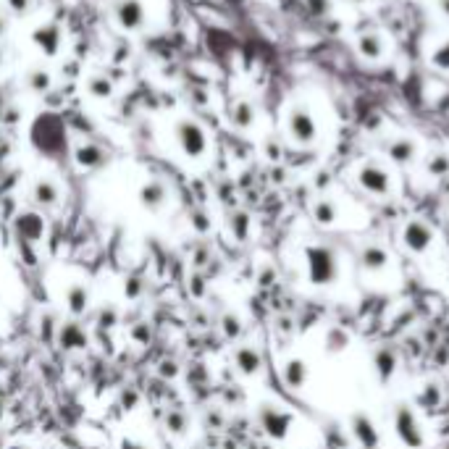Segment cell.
I'll return each mask as SVG.
<instances>
[{
  "label": "cell",
  "instance_id": "60d3db41",
  "mask_svg": "<svg viewBox=\"0 0 449 449\" xmlns=\"http://www.w3.org/2000/svg\"><path fill=\"white\" fill-rule=\"evenodd\" d=\"M29 6H32V0H8V8H11L14 14H27Z\"/></svg>",
  "mask_w": 449,
  "mask_h": 449
},
{
  "label": "cell",
  "instance_id": "e0dca14e",
  "mask_svg": "<svg viewBox=\"0 0 449 449\" xmlns=\"http://www.w3.org/2000/svg\"><path fill=\"white\" fill-rule=\"evenodd\" d=\"M163 426H166V431L176 439H184L189 436L192 431V418H189V412L182 408H169L166 410V415H163Z\"/></svg>",
  "mask_w": 449,
  "mask_h": 449
},
{
  "label": "cell",
  "instance_id": "7bdbcfd3",
  "mask_svg": "<svg viewBox=\"0 0 449 449\" xmlns=\"http://www.w3.org/2000/svg\"><path fill=\"white\" fill-rule=\"evenodd\" d=\"M192 294H195V297H202V294H205V284H202V276H200V274L192 276Z\"/></svg>",
  "mask_w": 449,
  "mask_h": 449
},
{
  "label": "cell",
  "instance_id": "7402d4cb",
  "mask_svg": "<svg viewBox=\"0 0 449 449\" xmlns=\"http://www.w3.org/2000/svg\"><path fill=\"white\" fill-rule=\"evenodd\" d=\"M16 229H19V234L29 242H37L42 239L45 234V221H42L37 213H21L19 218H16Z\"/></svg>",
  "mask_w": 449,
  "mask_h": 449
},
{
  "label": "cell",
  "instance_id": "4dcf8cb0",
  "mask_svg": "<svg viewBox=\"0 0 449 449\" xmlns=\"http://www.w3.org/2000/svg\"><path fill=\"white\" fill-rule=\"evenodd\" d=\"M87 93L93 95V97H97V100H106V97L113 95V82L108 79V77H90Z\"/></svg>",
  "mask_w": 449,
  "mask_h": 449
},
{
  "label": "cell",
  "instance_id": "b9f144b4",
  "mask_svg": "<svg viewBox=\"0 0 449 449\" xmlns=\"http://www.w3.org/2000/svg\"><path fill=\"white\" fill-rule=\"evenodd\" d=\"M116 318H119V310H116V307H108V310H103V313H100V323L113 326V323H116Z\"/></svg>",
  "mask_w": 449,
  "mask_h": 449
},
{
  "label": "cell",
  "instance_id": "7a4b0ae2",
  "mask_svg": "<svg viewBox=\"0 0 449 449\" xmlns=\"http://www.w3.org/2000/svg\"><path fill=\"white\" fill-rule=\"evenodd\" d=\"M392 426H394V434H397V439L402 441V447H408V449L426 447V434H423V428H421V421H418L415 410L410 408V405H394Z\"/></svg>",
  "mask_w": 449,
  "mask_h": 449
},
{
  "label": "cell",
  "instance_id": "681fc988",
  "mask_svg": "<svg viewBox=\"0 0 449 449\" xmlns=\"http://www.w3.org/2000/svg\"><path fill=\"white\" fill-rule=\"evenodd\" d=\"M3 32H6V21H3V19H0V35H3Z\"/></svg>",
  "mask_w": 449,
  "mask_h": 449
},
{
  "label": "cell",
  "instance_id": "d4e9b609",
  "mask_svg": "<svg viewBox=\"0 0 449 449\" xmlns=\"http://www.w3.org/2000/svg\"><path fill=\"white\" fill-rule=\"evenodd\" d=\"M229 119L237 129H250L255 124V108H252L250 100H237L229 111Z\"/></svg>",
  "mask_w": 449,
  "mask_h": 449
},
{
  "label": "cell",
  "instance_id": "4fadbf2b",
  "mask_svg": "<svg viewBox=\"0 0 449 449\" xmlns=\"http://www.w3.org/2000/svg\"><path fill=\"white\" fill-rule=\"evenodd\" d=\"M360 265L368 274H383L392 265V255L381 245H363L360 247Z\"/></svg>",
  "mask_w": 449,
  "mask_h": 449
},
{
  "label": "cell",
  "instance_id": "ffe728a7",
  "mask_svg": "<svg viewBox=\"0 0 449 449\" xmlns=\"http://www.w3.org/2000/svg\"><path fill=\"white\" fill-rule=\"evenodd\" d=\"M32 198L40 208H55L61 200V187L55 184L53 179H37L32 187Z\"/></svg>",
  "mask_w": 449,
  "mask_h": 449
},
{
  "label": "cell",
  "instance_id": "9c48e42d",
  "mask_svg": "<svg viewBox=\"0 0 449 449\" xmlns=\"http://www.w3.org/2000/svg\"><path fill=\"white\" fill-rule=\"evenodd\" d=\"M350 431H352L355 441L363 449H379V444H381L379 428H376V423H373V418H370L368 412H352V418H350Z\"/></svg>",
  "mask_w": 449,
  "mask_h": 449
},
{
  "label": "cell",
  "instance_id": "1f68e13d",
  "mask_svg": "<svg viewBox=\"0 0 449 449\" xmlns=\"http://www.w3.org/2000/svg\"><path fill=\"white\" fill-rule=\"evenodd\" d=\"M189 226H192L198 234H208L213 229V221L202 208H195V211H189Z\"/></svg>",
  "mask_w": 449,
  "mask_h": 449
},
{
  "label": "cell",
  "instance_id": "e575fe53",
  "mask_svg": "<svg viewBox=\"0 0 449 449\" xmlns=\"http://www.w3.org/2000/svg\"><path fill=\"white\" fill-rule=\"evenodd\" d=\"M431 66L441 68V71H449V40H444L431 53Z\"/></svg>",
  "mask_w": 449,
  "mask_h": 449
},
{
  "label": "cell",
  "instance_id": "9a60e30c",
  "mask_svg": "<svg viewBox=\"0 0 449 449\" xmlns=\"http://www.w3.org/2000/svg\"><path fill=\"white\" fill-rule=\"evenodd\" d=\"M281 379H284V383L289 389L300 392L305 383H307V379H310V368H307V363H305L303 357H292V360H287L281 365Z\"/></svg>",
  "mask_w": 449,
  "mask_h": 449
},
{
  "label": "cell",
  "instance_id": "44dd1931",
  "mask_svg": "<svg viewBox=\"0 0 449 449\" xmlns=\"http://www.w3.org/2000/svg\"><path fill=\"white\" fill-rule=\"evenodd\" d=\"M74 158H77V166H82V169H100V166L108 163V153L100 145L84 142V145L77 147Z\"/></svg>",
  "mask_w": 449,
  "mask_h": 449
},
{
  "label": "cell",
  "instance_id": "4316f807",
  "mask_svg": "<svg viewBox=\"0 0 449 449\" xmlns=\"http://www.w3.org/2000/svg\"><path fill=\"white\" fill-rule=\"evenodd\" d=\"M357 53L363 55L365 61H379L383 55V40L379 35H360V40H357Z\"/></svg>",
  "mask_w": 449,
  "mask_h": 449
},
{
  "label": "cell",
  "instance_id": "ba28073f",
  "mask_svg": "<svg viewBox=\"0 0 449 449\" xmlns=\"http://www.w3.org/2000/svg\"><path fill=\"white\" fill-rule=\"evenodd\" d=\"M113 19L119 21L121 29H126V32H137V29L145 27V6H142V0H113Z\"/></svg>",
  "mask_w": 449,
  "mask_h": 449
},
{
  "label": "cell",
  "instance_id": "52a82bcc",
  "mask_svg": "<svg viewBox=\"0 0 449 449\" xmlns=\"http://www.w3.org/2000/svg\"><path fill=\"white\" fill-rule=\"evenodd\" d=\"M357 184L363 187L368 195H376V198L392 195V176L379 163H363L360 171H357Z\"/></svg>",
  "mask_w": 449,
  "mask_h": 449
},
{
  "label": "cell",
  "instance_id": "f546056e",
  "mask_svg": "<svg viewBox=\"0 0 449 449\" xmlns=\"http://www.w3.org/2000/svg\"><path fill=\"white\" fill-rule=\"evenodd\" d=\"M221 331H224V336L229 342H237L239 336H242V331H245V323H242V318L237 313H226L221 318Z\"/></svg>",
  "mask_w": 449,
  "mask_h": 449
},
{
  "label": "cell",
  "instance_id": "f6af8a7d",
  "mask_svg": "<svg viewBox=\"0 0 449 449\" xmlns=\"http://www.w3.org/2000/svg\"><path fill=\"white\" fill-rule=\"evenodd\" d=\"M278 331L289 334V331H292V318H278Z\"/></svg>",
  "mask_w": 449,
  "mask_h": 449
},
{
  "label": "cell",
  "instance_id": "c3c4849f",
  "mask_svg": "<svg viewBox=\"0 0 449 449\" xmlns=\"http://www.w3.org/2000/svg\"><path fill=\"white\" fill-rule=\"evenodd\" d=\"M8 449H32V447H29V444H11Z\"/></svg>",
  "mask_w": 449,
  "mask_h": 449
},
{
  "label": "cell",
  "instance_id": "7c38bea8",
  "mask_svg": "<svg viewBox=\"0 0 449 449\" xmlns=\"http://www.w3.org/2000/svg\"><path fill=\"white\" fill-rule=\"evenodd\" d=\"M140 202L150 213H158L169 202V187L163 184L160 179H147L145 184L140 187Z\"/></svg>",
  "mask_w": 449,
  "mask_h": 449
},
{
  "label": "cell",
  "instance_id": "ac0fdd59",
  "mask_svg": "<svg viewBox=\"0 0 449 449\" xmlns=\"http://www.w3.org/2000/svg\"><path fill=\"white\" fill-rule=\"evenodd\" d=\"M386 155H389V160H394L397 166H410L418 155V145L408 137H399V140L386 142Z\"/></svg>",
  "mask_w": 449,
  "mask_h": 449
},
{
  "label": "cell",
  "instance_id": "7dc6e473",
  "mask_svg": "<svg viewBox=\"0 0 449 449\" xmlns=\"http://www.w3.org/2000/svg\"><path fill=\"white\" fill-rule=\"evenodd\" d=\"M439 11L449 19V0H439Z\"/></svg>",
  "mask_w": 449,
  "mask_h": 449
},
{
  "label": "cell",
  "instance_id": "d6a6232c",
  "mask_svg": "<svg viewBox=\"0 0 449 449\" xmlns=\"http://www.w3.org/2000/svg\"><path fill=\"white\" fill-rule=\"evenodd\" d=\"M421 402L426 408H439V405H441V386H439V383H426V386H423Z\"/></svg>",
  "mask_w": 449,
  "mask_h": 449
},
{
  "label": "cell",
  "instance_id": "8992f818",
  "mask_svg": "<svg viewBox=\"0 0 449 449\" xmlns=\"http://www.w3.org/2000/svg\"><path fill=\"white\" fill-rule=\"evenodd\" d=\"M287 126H289V137L297 142V145H313V142H316V137H318L316 116H313L305 106L292 108L289 119H287Z\"/></svg>",
  "mask_w": 449,
  "mask_h": 449
},
{
  "label": "cell",
  "instance_id": "f1b7e54d",
  "mask_svg": "<svg viewBox=\"0 0 449 449\" xmlns=\"http://www.w3.org/2000/svg\"><path fill=\"white\" fill-rule=\"evenodd\" d=\"M426 173L434 179H444L449 176V155L447 153H434L426 158Z\"/></svg>",
  "mask_w": 449,
  "mask_h": 449
},
{
  "label": "cell",
  "instance_id": "30bf717a",
  "mask_svg": "<svg viewBox=\"0 0 449 449\" xmlns=\"http://www.w3.org/2000/svg\"><path fill=\"white\" fill-rule=\"evenodd\" d=\"M64 303H66V310L71 316L79 318L90 310V305H93V292H90V287H87L84 281H71L66 287V292H64Z\"/></svg>",
  "mask_w": 449,
  "mask_h": 449
},
{
  "label": "cell",
  "instance_id": "3957f363",
  "mask_svg": "<svg viewBox=\"0 0 449 449\" xmlns=\"http://www.w3.org/2000/svg\"><path fill=\"white\" fill-rule=\"evenodd\" d=\"M258 423H260V428L268 439L287 441L292 434V426H294V415L289 410L274 405V402H263V405H258Z\"/></svg>",
  "mask_w": 449,
  "mask_h": 449
},
{
  "label": "cell",
  "instance_id": "cb8c5ba5",
  "mask_svg": "<svg viewBox=\"0 0 449 449\" xmlns=\"http://www.w3.org/2000/svg\"><path fill=\"white\" fill-rule=\"evenodd\" d=\"M229 231L237 242H247L252 234V218L247 211H234L229 216Z\"/></svg>",
  "mask_w": 449,
  "mask_h": 449
},
{
  "label": "cell",
  "instance_id": "836d02e7",
  "mask_svg": "<svg viewBox=\"0 0 449 449\" xmlns=\"http://www.w3.org/2000/svg\"><path fill=\"white\" fill-rule=\"evenodd\" d=\"M129 336H132V342H137V344H147L153 339V329H150L147 321H137L132 329H129Z\"/></svg>",
  "mask_w": 449,
  "mask_h": 449
},
{
  "label": "cell",
  "instance_id": "277c9868",
  "mask_svg": "<svg viewBox=\"0 0 449 449\" xmlns=\"http://www.w3.org/2000/svg\"><path fill=\"white\" fill-rule=\"evenodd\" d=\"M173 134H176V142H179V147H182V153L187 158H202L208 153V134H205V129L200 126L198 121H179Z\"/></svg>",
  "mask_w": 449,
  "mask_h": 449
},
{
  "label": "cell",
  "instance_id": "6da1fadb",
  "mask_svg": "<svg viewBox=\"0 0 449 449\" xmlns=\"http://www.w3.org/2000/svg\"><path fill=\"white\" fill-rule=\"evenodd\" d=\"M305 274L313 287H331L339 278V255L329 245L305 247Z\"/></svg>",
  "mask_w": 449,
  "mask_h": 449
},
{
  "label": "cell",
  "instance_id": "f35d334b",
  "mask_svg": "<svg viewBox=\"0 0 449 449\" xmlns=\"http://www.w3.org/2000/svg\"><path fill=\"white\" fill-rule=\"evenodd\" d=\"M119 449H150V447H147L145 441H140V439H134V436H121Z\"/></svg>",
  "mask_w": 449,
  "mask_h": 449
},
{
  "label": "cell",
  "instance_id": "bcb514c9",
  "mask_svg": "<svg viewBox=\"0 0 449 449\" xmlns=\"http://www.w3.org/2000/svg\"><path fill=\"white\" fill-rule=\"evenodd\" d=\"M202 258H211V250H198L195 252V263L198 265H205V260Z\"/></svg>",
  "mask_w": 449,
  "mask_h": 449
},
{
  "label": "cell",
  "instance_id": "83f0119b",
  "mask_svg": "<svg viewBox=\"0 0 449 449\" xmlns=\"http://www.w3.org/2000/svg\"><path fill=\"white\" fill-rule=\"evenodd\" d=\"M27 87L32 93H48L50 87H53V77H50V71H42V68H32L27 74Z\"/></svg>",
  "mask_w": 449,
  "mask_h": 449
},
{
  "label": "cell",
  "instance_id": "8fae6325",
  "mask_svg": "<svg viewBox=\"0 0 449 449\" xmlns=\"http://www.w3.org/2000/svg\"><path fill=\"white\" fill-rule=\"evenodd\" d=\"M234 365L245 379H252L263 368V355H260V350L255 344H239L234 350Z\"/></svg>",
  "mask_w": 449,
  "mask_h": 449
},
{
  "label": "cell",
  "instance_id": "ab89813d",
  "mask_svg": "<svg viewBox=\"0 0 449 449\" xmlns=\"http://www.w3.org/2000/svg\"><path fill=\"white\" fill-rule=\"evenodd\" d=\"M158 370H160V376H169V379H173V376L179 373V365H176L173 360H163Z\"/></svg>",
  "mask_w": 449,
  "mask_h": 449
},
{
  "label": "cell",
  "instance_id": "ee69618b",
  "mask_svg": "<svg viewBox=\"0 0 449 449\" xmlns=\"http://www.w3.org/2000/svg\"><path fill=\"white\" fill-rule=\"evenodd\" d=\"M276 278V271L274 268H265V271H260V284H271Z\"/></svg>",
  "mask_w": 449,
  "mask_h": 449
},
{
  "label": "cell",
  "instance_id": "5bb4252c",
  "mask_svg": "<svg viewBox=\"0 0 449 449\" xmlns=\"http://www.w3.org/2000/svg\"><path fill=\"white\" fill-rule=\"evenodd\" d=\"M55 339H58V344L64 350H84L90 344V334L77 321H66V323L58 326V336Z\"/></svg>",
  "mask_w": 449,
  "mask_h": 449
},
{
  "label": "cell",
  "instance_id": "2e32d148",
  "mask_svg": "<svg viewBox=\"0 0 449 449\" xmlns=\"http://www.w3.org/2000/svg\"><path fill=\"white\" fill-rule=\"evenodd\" d=\"M373 370H376V376H379V381L381 383H389L394 379L397 373V352L392 347H379V350H373Z\"/></svg>",
  "mask_w": 449,
  "mask_h": 449
},
{
  "label": "cell",
  "instance_id": "8d00e7d4",
  "mask_svg": "<svg viewBox=\"0 0 449 449\" xmlns=\"http://www.w3.org/2000/svg\"><path fill=\"white\" fill-rule=\"evenodd\" d=\"M58 326H61V323H55V316H53V313H45V316H42L40 331H42V336H45L48 342H53L55 336H58Z\"/></svg>",
  "mask_w": 449,
  "mask_h": 449
},
{
  "label": "cell",
  "instance_id": "603a6c76",
  "mask_svg": "<svg viewBox=\"0 0 449 449\" xmlns=\"http://www.w3.org/2000/svg\"><path fill=\"white\" fill-rule=\"evenodd\" d=\"M313 221L318 226H334L339 221V205L331 198H321L313 205Z\"/></svg>",
  "mask_w": 449,
  "mask_h": 449
},
{
  "label": "cell",
  "instance_id": "74e56055",
  "mask_svg": "<svg viewBox=\"0 0 449 449\" xmlns=\"http://www.w3.org/2000/svg\"><path fill=\"white\" fill-rule=\"evenodd\" d=\"M305 6L313 16H326L331 11V0H305Z\"/></svg>",
  "mask_w": 449,
  "mask_h": 449
},
{
  "label": "cell",
  "instance_id": "d590c367",
  "mask_svg": "<svg viewBox=\"0 0 449 449\" xmlns=\"http://www.w3.org/2000/svg\"><path fill=\"white\" fill-rule=\"evenodd\" d=\"M142 292H145V281H142V278L140 276L126 278V284H124V294H126V300H140Z\"/></svg>",
  "mask_w": 449,
  "mask_h": 449
},
{
  "label": "cell",
  "instance_id": "f907efd6",
  "mask_svg": "<svg viewBox=\"0 0 449 449\" xmlns=\"http://www.w3.org/2000/svg\"><path fill=\"white\" fill-rule=\"evenodd\" d=\"M0 66H3V48H0Z\"/></svg>",
  "mask_w": 449,
  "mask_h": 449
},
{
  "label": "cell",
  "instance_id": "5b68a950",
  "mask_svg": "<svg viewBox=\"0 0 449 449\" xmlns=\"http://www.w3.org/2000/svg\"><path fill=\"white\" fill-rule=\"evenodd\" d=\"M399 239H402V247L408 252H412V255H426V252L434 247L436 234L428 224H423L418 218H410L408 224L402 226Z\"/></svg>",
  "mask_w": 449,
  "mask_h": 449
},
{
  "label": "cell",
  "instance_id": "484cf974",
  "mask_svg": "<svg viewBox=\"0 0 449 449\" xmlns=\"http://www.w3.org/2000/svg\"><path fill=\"white\" fill-rule=\"evenodd\" d=\"M347 347H350V334L344 329H339V326H331V329L323 334V350L331 352V355H339V352H344Z\"/></svg>",
  "mask_w": 449,
  "mask_h": 449
},
{
  "label": "cell",
  "instance_id": "d6986e66",
  "mask_svg": "<svg viewBox=\"0 0 449 449\" xmlns=\"http://www.w3.org/2000/svg\"><path fill=\"white\" fill-rule=\"evenodd\" d=\"M32 40H35V45H37L45 55H55L58 53V48H61V40H64V37H61L58 24H42L40 29H35Z\"/></svg>",
  "mask_w": 449,
  "mask_h": 449
}]
</instances>
